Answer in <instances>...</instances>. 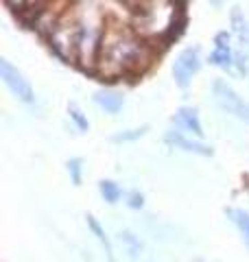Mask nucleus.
I'll return each instance as SVG.
<instances>
[{"mask_svg":"<svg viewBox=\"0 0 249 262\" xmlns=\"http://www.w3.org/2000/svg\"><path fill=\"white\" fill-rule=\"evenodd\" d=\"M0 77H3L5 85L13 92V96L20 98L22 103H33V101H35V92H33V85L29 83V79L24 77L11 61L0 59Z\"/></svg>","mask_w":249,"mask_h":262,"instance_id":"3","label":"nucleus"},{"mask_svg":"<svg viewBox=\"0 0 249 262\" xmlns=\"http://www.w3.org/2000/svg\"><path fill=\"white\" fill-rule=\"evenodd\" d=\"M142 194H138V192H131L129 194V208H134V210H140L142 208Z\"/></svg>","mask_w":249,"mask_h":262,"instance_id":"15","label":"nucleus"},{"mask_svg":"<svg viewBox=\"0 0 249 262\" xmlns=\"http://www.w3.org/2000/svg\"><path fill=\"white\" fill-rule=\"evenodd\" d=\"M175 120L181 129L190 131L193 136L197 138H203V127H201V120H199V114L193 107H179L175 114Z\"/></svg>","mask_w":249,"mask_h":262,"instance_id":"7","label":"nucleus"},{"mask_svg":"<svg viewBox=\"0 0 249 262\" xmlns=\"http://www.w3.org/2000/svg\"><path fill=\"white\" fill-rule=\"evenodd\" d=\"M230 216H232V221H234V225L240 229L243 241L247 243V247H249V212H245V210H230Z\"/></svg>","mask_w":249,"mask_h":262,"instance_id":"10","label":"nucleus"},{"mask_svg":"<svg viewBox=\"0 0 249 262\" xmlns=\"http://www.w3.org/2000/svg\"><path fill=\"white\" fill-rule=\"evenodd\" d=\"M68 114H70V118H72L74 122H77V127H79L81 131H88L90 122H88V118L81 114V110L77 107V105H70V107H68Z\"/></svg>","mask_w":249,"mask_h":262,"instance_id":"13","label":"nucleus"},{"mask_svg":"<svg viewBox=\"0 0 249 262\" xmlns=\"http://www.w3.org/2000/svg\"><path fill=\"white\" fill-rule=\"evenodd\" d=\"M144 131H147V127H142V129H129V131H125V134H116V136H114V142L138 140V138H142V136H144Z\"/></svg>","mask_w":249,"mask_h":262,"instance_id":"12","label":"nucleus"},{"mask_svg":"<svg viewBox=\"0 0 249 262\" xmlns=\"http://www.w3.org/2000/svg\"><path fill=\"white\" fill-rule=\"evenodd\" d=\"M166 142L169 144H173L175 149H181V151H186V153H197V155H212V149L208 144H203V142H197V140H193V138H186L181 131H177V129H171L169 134H166Z\"/></svg>","mask_w":249,"mask_h":262,"instance_id":"5","label":"nucleus"},{"mask_svg":"<svg viewBox=\"0 0 249 262\" xmlns=\"http://www.w3.org/2000/svg\"><path fill=\"white\" fill-rule=\"evenodd\" d=\"M94 101L98 103V107L101 110H105L107 114L116 116V114L122 110L125 98H122L120 92H116V90H98V92L94 94Z\"/></svg>","mask_w":249,"mask_h":262,"instance_id":"8","label":"nucleus"},{"mask_svg":"<svg viewBox=\"0 0 249 262\" xmlns=\"http://www.w3.org/2000/svg\"><path fill=\"white\" fill-rule=\"evenodd\" d=\"M68 173H70V177H72L74 186H79V184H81V160H79V158H74V160L68 162Z\"/></svg>","mask_w":249,"mask_h":262,"instance_id":"14","label":"nucleus"},{"mask_svg":"<svg viewBox=\"0 0 249 262\" xmlns=\"http://www.w3.org/2000/svg\"><path fill=\"white\" fill-rule=\"evenodd\" d=\"M98 190H101L103 194V199L107 203H116L122 196V190H120V186L118 184H114L112 179H103V182H98Z\"/></svg>","mask_w":249,"mask_h":262,"instance_id":"9","label":"nucleus"},{"mask_svg":"<svg viewBox=\"0 0 249 262\" xmlns=\"http://www.w3.org/2000/svg\"><path fill=\"white\" fill-rule=\"evenodd\" d=\"M149 59L147 44L122 27H110L98 48V66L107 77H118L125 72L142 68Z\"/></svg>","mask_w":249,"mask_h":262,"instance_id":"1","label":"nucleus"},{"mask_svg":"<svg viewBox=\"0 0 249 262\" xmlns=\"http://www.w3.org/2000/svg\"><path fill=\"white\" fill-rule=\"evenodd\" d=\"M88 225L92 227V232L96 234V238L101 241V245L105 247V251H107V258H110V262H116V258H114V249H112L110 241H107V236H105V232H103V227L98 225V221H96L94 216H90V214H88Z\"/></svg>","mask_w":249,"mask_h":262,"instance_id":"11","label":"nucleus"},{"mask_svg":"<svg viewBox=\"0 0 249 262\" xmlns=\"http://www.w3.org/2000/svg\"><path fill=\"white\" fill-rule=\"evenodd\" d=\"M214 96H217V103L227 114H232V116L238 118L240 122L249 125V103L236 94L234 88L227 85L225 81H217V83H214Z\"/></svg>","mask_w":249,"mask_h":262,"instance_id":"2","label":"nucleus"},{"mask_svg":"<svg viewBox=\"0 0 249 262\" xmlns=\"http://www.w3.org/2000/svg\"><path fill=\"white\" fill-rule=\"evenodd\" d=\"M201 68V59H199V48H186L181 51L173 66V77H175L179 88H188L193 77Z\"/></svg>","mask_w":249,"mask_h":262,"instance_id":"4","label":"nucleus"},{"mask_svg":"<svg viewBox=\"0 0 249 262\" xmlns=\"http://www.w3.org/2000/svg\"><path fill=\"white\" fill-rule=\"evenodd\" d=\"M210 63L221 70L232 68V46H230V35L225 31L214 37V51L210 55Z\"/></svg>","mask_w":249,"mask_h":262,"instance_id":"6","label":"nucleus"}]
</instances>
